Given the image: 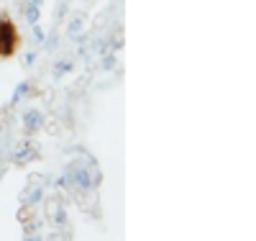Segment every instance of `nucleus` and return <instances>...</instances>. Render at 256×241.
<instances>
[{
	"label": "nucleus",
	"instance_id": "nucleus-1",
	"mask_svg": "<svg viewBox=\"0 0 256 241\" xmlns=\"http://www.w3.org/2000/svg\"><path fill=\"white\" fill-rule=\"evenodd\" d=\"M64 174H67V180L72 185V192H92L98 185H100V167L98 162L90 157V154H82L77 157L67 169H64Z\"/></svg>",
	"mask_w": 256,
	"mask_h": 241
},
{
	"label": "nucleus",
	"instance_id": "nucleus-2",
	"mask_svg": "<svg viewBox=\"0 0 256 241\" xmlns=\"http://www.w3.org/2000/svg\"><path fill=\"white\" fill-rule=\"evenodd\" d=\"M41 200H44V185H41L38 177H31V185H28L26 195L20 198V205H24V208H34V205H38Z\"/></svg>",
	"mask_w": 256,
	"mask_h": 241
},
{
	"label": "nucleus",
	"instance_id": "nucleus-3",
	"mask_svg": "<svg viewBox=\"0 0 256 241\" xmlns=\"http://www.w3.org/2000/svg\"><path fill=\"white\" fill-rule=\"evenodd\" d=\"M20 123H24V131L31 136V134H36V131H41V126H44V113H41L38 108H28V111L20 116Z\"/></svg>",
	"mask_w": 256,
	"mask_h": 241
},
{
	"label": "nucleus",
	"instance_id": "nucleus-4",
	"mask_svg": "<svg viewBox=\"0 0 256 241\" xmlns=\"http://www.w3.org/2000/svg\"><path fill=\"white\" fill-rule=\"evenodd\" d=\"M16 41H18L16 29H13L10 24H0V54H3V57L13 54V49H16Z\"/></svg>",
	"mask_w": 256,
	"mask_h": 241
},
{
	"label": "nucleus",
	"instance_id": "nucleus-5",
	"mask_svg": "<svg viewBox=\"0 0 256 241\" xmlns=\"http://www.w3.org/2000/svg\"><path fill=\"white\" fill-rule=\"evenodd\" d=\"M34 159H36V149L31 144H18L10 151V162L13 164H26V162H34Z\"/></svg>",
	"mask_w": 256,
	"mask_h": 241
},
{
	"label": "nucleus",
	"instance_id": "nucleus-6",
	"mask_svg": "<svg viewBox=\"0 0 256 241\" xmlns=\"http://www.w3.org/2000/svg\"><path fill=\"white\" fill-rule=\"evenodd\" d=\"M49 218L56 223V226H62V223H67V210H64V205L54 198V200H49Z\"/></svg>",
	"mask_w": 256,
	"mask_h": 241
},
{
	"label": "nucleus",
	"instance_id": "nucleus-7",
	"mask_svg": "<svg viewBox=\"0 0 256 241\" xmlns=\"http://www.w3.org/2000/svg\"><path fill=\"white\" fill-rule=\"evenodd\" d=\"M82 31H84V18H82V16H74V18L70 21L67 36H70L72 41H80V39H84V36H82Z\"/></svg>",
	"mask_w": 256,
	"mask_h": 241
},
{
	"label": "nucleus",
	"instance_id": "nucleus-8",
	"mask_svg": "<svg viewBox=\"0 0 256 241\" xmlns=\"http://www.w3.org/2000/svg\"><path fill=\"white\" fill-rule=\"evenodd\" d=\"M72 67H74V62L67 57V59H59L56 64H54V77H62V75H67V72H72Z\"/></svg>",
	"mask_w": 256,
	"mask_h": 241
},
{
	"label": "nucleus",
	"instance_id": "nucleus-9",
	"mask_svg": "<svg viewBox=\"0 0 256 241\" xmlns=\"http://www.w3.org/2000/svg\"><path fill=\"white\" fill-rule=\"evenodd\" d=\"M28 90H31V85H28V82H20V85L16 87V93H13V98H10V105H18L20 100H24V98L28 95Z\"/></svg>",
	"mask_w": 256,
	"mask_h": 241
},
{
	"label": "nucleus",
	"instance_id": "nucleus-10",
	"mask_svg": "<svg viewBox=\"0 0 256 241\" xmlns=\"http://www.w3.org/2000/svg\"><path fill=\"white\" fill-rule=\"evenodd\" d=\"M24 18L28 21L31 26H34V24H38V18H41V6H26V11H24Z\"/></svg>",
	"mask_w": 256,
	"mask_h": 241
},
{
	"label": "nucleus",
	"instance_id": "nucleus-11",
	"mask_svg": "<svg viewBox=\"0 0 256 241\" xmlns=\"http://www.w3.org/2000/svg\"><path fill=\"white\" fill-rule=\"evenodd\" d=\"M116 64H118V57H116V52H108V54H102V57H100V70H105V72H108V70H113Z\"/></svg>",
	"mask_w": 256,
	"mask_h": 241
},
{
	"label": "nucleus",
	"instance_id": "nucleus-12",
	"mask_svg": "<svg viewBox=\"0 0 256 241\" xmlns=\"http://www.w3.org/2000/svg\"><path fill=\"white\" fill-rule=\"evenodd\" d=\"M31 41L36 44V47H41V44L46 41V31L41 29L38 24H34V26H31Z\"/></svg>",
	"mask_w": 256,
	"mask_h": 241
},
{
	"label": "nucleus",
	"instance_id": "nucleus-13",
	"mask_svg": "<svg viewBox=\"0 0 256 241\" xmlns=\"http://www.w3.org/2000/svg\"><path fill=\"white\" fill-rule=\"evenodd\" d=\"M34 62H36V52H28V54H26V64H28V67H31Z\"/></svg>",
	"mask_w": 256,
	"mask_h": 241
},
{
	"label": "nucleus",
	"instance_id": "nucleus-14",
	"mask_svg": "<svg viewBox=\"0 0 256 241\" xmlns=\"http://www.w3.org/2000/svg\"><path fill=\"white\" fill-rule=\"evenodd\" d=\"M26 6H41V0H26Z\"/></svg>",
	"mask_w": 256,
	"mask_h": 241
},
{
	"label": "nucleus",
	"instance_id": "nucleus-15",
	"mask_svg": "<svg viewBox=\"0 0 256 241\" xmlns=\"http://www.w3.org/2000/svg\"><path fill=\"white\" fill-rule=\"evenodd\" d=\"M0 174H3V172H0Z\"/></svg>",
	"mask_w": 256,
	"mask_h": 241
}]
</instances>
